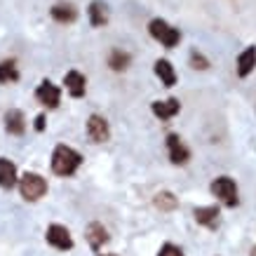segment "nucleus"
I'll return each mask as SVG.
<instances>
[{"label":"nucleus","instance_id":"ddd939ff","mask_svg":"<svg viewBox=\"0 0 256 256\" xmlns=\"http://www.w3.org/2000/svg\"><path fill=\"white\" fill-rule=\"evenodd\" d=\"M87 242H90V247L92 249H101L106 242H108V230L104 228L101 224H90V228H87Z\"/></svg>","mask_w":256,"mask_h":256},{"label":"nucleus","instance_id":"4be33fe9","mask_svg":"<svg viewBox=\"0 0 256 256\" xmlns=\"http://www.w3.org/2000/svg\"><path fill=\"white\" fill-rule=\"evenodd\" d=\"M190 66H193V68L204 70V68H210V62H207L200 52H190Z\"/></svg>","mask_w":256,"mask_h":256},{"label":"nucleus","instance_id":"f03ea898","mask_svg":"<svg viewBox=\"0 0 256 256\" xmlns=\"http://www.w3.org/2000/svg\"><path fill=\"white\" fill-rule=\"evenodd\" d=\"M19 190H22L24 200L36 202L47 193V181L40 176V174H36V172H26V174L19 178Z\"/></svg>","mask_w":256,"mask_h":256},{"label":"nucleus","instance_id":"0eeeda50","mask_svg":"<svg viewBox=\"0 0 256 256\" xmlns=\"http://www.w3.org/2000/svg\"><path fill=\"white\" fill-rule=\"evenodd\" d=\"M87 134H90V139H92L94 144H104V141H108L110 130H108L106 118L90 116V120H87Z\"/></svg>","mask_w":256,"mask_h":256},{"label":"nucleus","instance_id":"f8f14e48","mask_svg":"<svg viewBox=\"0 0 256 256\" xmlns=\"http://www.w3.org/2000/svg\"><path fill=\"white\" fill-rule=\"evenodd\" d=\"M254 68H256V47H247V50L238 56V76H240V78H247Z\"/></svg>","mask_w":256,"mask_h":256},{"label":"nucleus","instance_id":"5701e85b","mask_svg":"<svg viewBox=\"0 0 256 256\" xmlns=\"http://www.w3.org/2000/svg\"><path fill=\"white\" fill-rule=\"evenodd\" d=\"M158 256H186V254H184L176 244H170V242H167V244H162V247H160V254H158Z\"/></svg>","mask_w":256,"mask_h":256},{"label":"nucleus","instance_id":"393cba45","mask_svg":"<svg viewBox=\"0 0 256 256\" xmlns=\"http://www.w3.org/2000/svg\"><path fill=\"white\" fill-rule=\"evenodd\" d=\"M252 256H256V247H254V249H252Z\"/></svg>","mask_w":256,"mask_h":256},{"label":"nucleus","instance_id":"f257e3e1","mask_svg":"<svg viewBox=\"0 0 256 256\" xmlns=\"http://www.w3.org/2000/svg\"><path fill=\"white\" fill-rule=\"evenodd\" d=\"M80 164H82V156L76 148L64 146V144L54 148V153H52V172L56 176H73Z\"/></svg>","mask_w":256,"mask_h":256},{"label":"nucleus","instance_id":"20e7f679","mask_svg":"<svg viewBox=\"0 0 256 256\" xmlns=\"http://www.w3.org/2000/svg\"><path fill=\"white\" fill-rule=\"evenodd\" d=\"M212 193L216 195L226 207H235L238 204V186H235V181L230 176H218L212 184Z\"/></svg>","mask_w":256,"mask_h":256},{"label":"nucleus","instance_id":"dca6fc26","mask_svg":"<svg viewBox=\"0 0 256 256\" xmlns=\"http://www.w3.org/2000/svg\"><path fill=\"white\" fill-rule=\"evenodd\" d=\"M16 184V167L8 158H0V188H12Z\"/></svg>","mask_w":256,"mask_h":256},{"label":"nucleus","instance_id":"6e6552de","mask_svg":"<svg viewBox=\"0 0 256 256\" xmlns=\"http://www.w3.org/2000/svg\"><path fill=\"white\" fill-rule=\"evenodd\" d=\"M64 85H66V90H68L70 96L80 99V96L85 94V90H87V80H85V76H82L80 70H68V73L64 76Z\"/></svg>","mask_w":256,"mask_h":256},{"label":"nucleus","instance_id":"423d86ee","mask_svg":"<svg viewBox=\"0 0 256 256\" xmlns=\"http://www.w3.org/2000/svg\"><path fill=\"white\" fill-rule=\"evenodd\" d=\"M36 99H38L42 106H47V108H56L59 101H62V90L56 85H52L50 80H42L38 85V90H36Z\"/></svg>","mask_w":256,"mask_h":256},{"label":"nucleus","instance_id":"4468645a","mask_svg":"<svg viewBox=\"0 0 256 256\" xmlns=\"http://www.w3.org/2000/svg\"><path fill=\"white\" fill-rule=\"evenodd\" d=\"M181 110V104L178 99H167V101H156L153 104V113H156L160 120H170Z\"/></svg>","mask_w":256,"mask_h":256},{"label":"nucleus","instance_id":"f3484780","mask_svg":"<svg viewBox=\"0 0 256 256\" xmlns=\"http://www.w3.org/2000/svg\"><path fill=\"white\" fill-rule=\"evenodd\" d=\"M156 76L162 80L164 87H174V82H176V73H174V66H172L167 59H158V62H156Z\"/></svg>","mask_w":256,"mask_h":256},{"label":"nucleus","instance_id":"a878e982","mask_svg":"<svg viewBox=\"0 0 256 256\" xmlns=\"http://www.w3.org/2000/svg\"><path fill=\"white\" fill-rule=\"evenodd\" d=\"M101 256H116V254H101Z\"/></svg>","mask_w":256,"mask_h":256},{"label":"nucleus","instance_id":"1a4fd4ad","mask_svg":"<svg viewBox=\"0 0 256 256\" xmlns=\"http://www.w3.org/2000/svg\"><path fill=\"white\" fill-rule=\"evenodd\" d=\"M167 148H170V160L174 164H186L188 162L190 150L181 144V139H178L176 134H170V136H167Z\"/></svg>","mask_w":256,"mask_h":256},{"label":"nucleus","instance_id":"9d476101","mask_svg":"<svg viewBox=\"0 0 256 256\" xmlns=\"http://www.w3.org/2000/svg\"><path fill=\"white\" fill-rule=\"evenodd\" d=\"M5 130L12 136H22L26 132V118H24V113L19 108H10L5 113Z\"/></svg>","mask_w":256,"mask_h":256},{"label":"nucleus","instance_id":"a211bd4d","mask_svg":"<svg viewBox=\"0 0 256 256\" xmlns=\"http://www.w3.org/2000/svg\"><path fill=\"white\" fill-rule=\"evenodd\" d=\"M87 14H90L92 26H104V24L108 22V8H106L104 0H94L92 5H90V10H87Z\"/></svg>","mask_w":256,"mask_h":256},{"label":"nucleus","instance_id":"2eb2a0df","mask_svg":"<svg viewBox=\"0 0 256 256\" xmlns=\"http://www.w3.org/2000/svg\"><path fill=\"white\" fill-rule=\"evenodd\" d=\"M195 221L204 228H216L218 226V207H198L195 210Z\"/></svg>","mask_w":256,"mask_h":256},{"label":"nucleus","instance_id":"6ab92c4d","mask_svg":"<svg viewBox=\"0 0 256 256\" xmlns=\"http://www.w3.org/2000/svg\"><path fill=\"white\" fill-rule=\"evenodd\" d=\"M19 80V70H16V64L12 59L8 62H0V82L2 85H10V82H16Z\"/></svg>","mask_w":256,"mask_h":256},{"label":"nucleus","instance_id":"7ed1b4c3","mask_svg":"<svg viewBox=\"0 0 256 256\" xmlns=\"http://www.w3.org/2000/svg\"><path fill=\"white\" fill-rule=\"evenodd\" d=\"M148 31H150V36H153L156 40H160L164 47H176L178 40H181L178 28L170 26L164 19H153V22H150V26H148Z\"/></svg>","mask_w":256,"mask_h":256},{"label":"nucleus","instance_id":"aec40b11","mask_svg":"<svg viewBox=\"0 0 256 256\" xmlns=\"http://www.w3.org/2000/svg\"><path fill=\"white\" fill-rule=\"evenodd\" d=\"M130 62H132V56L127 54V52H122V50H113V52H110L108 64L113 70H124L130 66Z\"/></svg>","mask_w":256,"mask_h":256},{"label":"nucleus","instance_id":"39448f33","mask_svg":"<svg viewBox=\"0 0 256 256\" xmlns=\"http://www.w3.org/2000/svg\"><path fill=\"white\" fill-rule=\"evenodd\" d=\"M45 240H47V244H52V247L59 249V252H68V249H73V238H70L68 228L62 226V224L50 226L47 233H45Z\"/></svg>","mask_w":256,"mask_h":256},{"label":"nucleus","instance_id":"9b49d317","mask_svg":"<svg viewBox=\"0 0 256 256\" xmlns=\"http://www.w3.org/2000/svg\"><path fill=\"white\" fill-rule=\"evenodd\" d=\"M50 14H52V19L59 24H73L78 19V10L73 8L70 2H56L54 8L50 10Z\"/></svg>","mask_w":256,"mask_h":256},{"label":"nucleus","instance_id":"b1692460","mask_svg":"<svg viewBox=\"0 0 256 256\" xmlns=\"http://www.w3.org/2000/svg\"><path fill=\"white\" fill-rule=\"evenodd\" d=\"M36 130H38V132H42V130H45V116L36 118Z\"/></svg>","mask_w":256,"mask_h":256},{"label":"nucleus","instance_id":"412c9836","mask_svg":"<svg viewBox=\"0 0 256 256\" xmlns=\"http://www.w3.org/2000/svg\"><path fill=\"white\" fill-rule=\"evenodd\" d=\"M156 204L160 207V210H164V212H172L174 207H176V198L164 190V193H158L156 195Z\"/></svg>","mask_w":256,"mask_h":256}]
</instances>
